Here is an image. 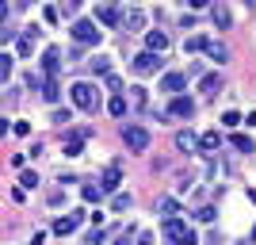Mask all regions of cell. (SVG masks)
Segmentation results:
<instances>
[{
  "label": "cell",
  "instance_id": "6da1fadb",
  "mask_svg": "<svg viewBox=\"0 0 256 245\" xmlns=\"http://www.w3.org/2000/svg\"><path fill=\"white\" fill-rule=\"evenodd\" d=\"M69 96H73L76 111H96V104H100V92L88 85V81H76V85L69 88Z\"/></svg>",
  "mask_w": 256,
  "mask_h": 245
},
{
  "label": "cell",
  "instance_id": "f546056e",
  "mask_svg": "<svg viewBox=\"0 0 256 245\" xmlns=\"http://www.w3.org/2000/svg\"><path fill=\"white\" fill-rule=\"evenodd\" d=\"M31 50H34V43H31V31H23V39L16 43V54H23V58H27Z\"/></svg>",
  "mask_w": 256,
  "mask_h": 245
},
{
  "label": "cell",
  "instance_id": "d6a6232c",
  "mask_svg": "<svg viewBox=\"0 0 256 245\" xmlns=\"http://www.w3.org/2000/svg\"><path fill=\"white\" fill-rule=\"evenodd\" d=\"M222 123H226V127H237V123H241V115H237V111H226Z\"/></svg>",
  "mask_w": 256,
  "mask_h": 245
},
{
  "label": "cell",
  "instance_id": "5bb4252c",
  "mask_svg": "<svg viewBox=\"0 0 256 245\" xmlns=\"http://www.w3.org/2000/svg\"><path fill=\"white\" fill-rule=\"evenodd\" d=\"M199 92H203V96H214V92H222V77H218V73L199 77Z\"/></svg>",
  "mask_w": 256,
  "mask_h": 245
},
{
  "label": "cell",
  "instance_id": "ffe728a7",
  "mask_svg": "<svg viewBox=\"0 0 256 245\" xmlns=\"http://www.w3.org/2000/svg\"><path fill=\"white\" fill-rule=\"evenodd\" d=\"M80 146H84V138H80V134H69V138H65V157H76V153H80Z\"/></svg>",
  "mask_w": 256,
  "mask_h": 245
},
{
  "label": "cell",
  "instance_id": "1f68e13d",
  "mask_svg": "<svg viewBox=\"0 0 256 245\" xmlns=\"http://www.w3.org/2000/svg\"><path fill=\"white\" fill-rule=\"evenodd\" d=\"M54 123H58V127H69V107H65V111L58 107V111H54Z\"/></svg>",
  "mask_w": 256,
  "mask_h": 245
},
{
  "label": "cell",
  "instance_id": "44dd1931",
  "mask_svg": "<svg viewBox=\"0 0 256 245\" xmlns=\"http://www.w3.org/2000/svg\"><path fill=\"white\" fill-rule=\"evenodd\" d=\"M88 69H92V73H100V77H111V58H104V54H100V58H92V65H88Z\"/></svg>",
  "mask_w": 256,
  "mask_h": 245
},
{
  "label": "cell",
  "instance_id": "5b68a950",
  "mask_svg": "<svg viewBox=\"0 0 256 245\" xmlns=\"http://www.w3.org/2000/svg\"><path fill=\"white\" fill-rule=\"evenodd\" d=\"M80 218H84V214H80V211H69V214H62V218H54V234H58V237L73 234L76 226H80Z\"/></svg>",
  "mask_w": 256,
  "mask_h": 245
},
{
  "label": "cell",
  "instance_id": "30bf717a",
  "mask_svg": "<svg viewBox=\"0 0 256 245\" xmlns=\"http://www.w3.org/2000/svg\"><path fill=\"white\" fill-rule=\"evenodd\" d=\"M210 20H214V27H218V31H230V27H234V16H230V8H226V4H210Z\"/></svg>",
  "mask_w": 256,
  "mask_h": 245
},
{
  "label": "cell",
  "instance_id": "7402d4cb",
  "mask_svg": "<svg viewBox=\"0 0 256 245\" xmlns=\"http://www.w3.org/2000/svg\"><path fill=\"white\" fill-rule=\"evenodd\" d=\"M234 149H237V153H252L256 142L248 138V134H234Z\"/></svg>",
  "mask_w": 256,
  "mask_h": 245
},
{
  "label": "cell",
  "instance_id": "836d02e7",
  "mask_svg": "<svg viewBox=\"0 0 256 245\" xmlns=\"http://www.w3.org/2000/svg\"><path fill=\"white\" fill-rule=\"evenodd\" d=\"M107 88H111V92H122V81H118V77L111 73V77H107Z\"/></svg>",
  "mask_w": 256,
  "mask_h": 245
},
{
  "label": "cell",
  "instance_id": "74e56055",
  "mask_svg": "<svg viewBox=\"0 0 256 245\" xmlns=\"http://www.w3.org/2000/svg\"><path fill=\"white\" fill-rule=\"evenodd\" d=\"M138 245H153V234H142V237H138Z\"/></svg>",
  "mask_w": 256,
  "mask_h": 245
},
{
  "label": "cell",
  "instance_id": "2e32d148",
  "mask_svg": "<svg viewBox=\"0 0 256 245\" xmlns=\"http://www.w3.org/2000/svg\"><path fill=\"white\" fill-rule=\"evenodd\" d=\"M195 146H199V138H195L192 130H180V134H176V149H180V153H192Z\"/></svg>",
  "mask_w": 256,
  "mask_h": 245
},
{
  "label": "cell",
  "instance_id": "277c9868",
  "mask_svg": "<svg viewBox=\"0 0 256 245\" xmlns=\"http://www.w3.org/2000/svg\"><path fill=\"white\" fill-rule=\"evenodd\" d=\"M160 69V54H150V50H142L138 58H134V73L138 77H153Z\"/></svg>",
  "mask_w": 256,
  "mask_h": 245
},
{
  "label": "cell",
  "instance_id": "83f0119b",
  "mask_svg": "<svg viewBox=\"0 0 256 245\" xmlns=\"http://www.w3.org/2000/svg\"><path fill=\"white\" fill-rule=\"evenodd\" d=\"M157 211L164 214V218H176V211H180V207H176V199H160V203H157Z\"/></svg>",
  "mask_w": 256,
  "mask_h": 245
},
{
  "label": "cell",
  "instance_id": "ba28073f",
  "mask_svg": "<svg viewBox=\"0 0 256 245\" xmlns=\"http://www.w3.org/2000/svg\"><path fill=\"white\" fill-rule=\"evenodd\" d=\"M96 20L107 23V27H118V23H122V12H118V4H96Z\"/></svg>",
  "mask_w": 256,
  "mask_h": 245
},
{
  "label": "cell",
  "instance_id": "3957f363",
  "mask_svg": "<svg viewBox=\"0 0 256 245\" xmlns=\"http://www.w3.org/2000/svg\"><path fill=\"white\" fill-rule=\"evenodd\" d=\"M73 39H76L80 46H96V43H100L96 20H76V23H73Z\"/></svg>",
  "mask_w": 256,
  "mask_h": 245
},
{
  "label": "cell",
  "instance_id": "9a60e30c",
  "mask_svg": "<svg viewBox=\"0 0 256 245\" xmlns=\"http://www.w3.org/2000/svg\"><path fill=\"white\" fill-rule=\"evenodd\" d=\"M218 146H222V134H218V130H203V134H199V149H203V153H214Z\"/></svg>",
  "mask_w": 256,
  "mask_h": 245
},
{
  "label": "cell",
  "instance_id": "f1b7e54d",
  "mask_svg": "<svg viewBox=\"0 0 256 245\" xmlns=\"http://www.w3.org/2000/svg\"><path fill=\"white\" fill-rule=\"evenodd\" d=\"M126 207H130V195L126 192H115V195H111V211H126Z\"/></svg>",
  "mask_w": 256,
  "mask_h": 245
},
{
  "label": "cell",
  "instance_id": "4316f807",
  "mask_svg": "<svg viewBox=\"0 0 256 245\" xmlns=\"http://www.w3.org/2000/svg\"><path fill=\"white\" fill-rule=\"evenodd\" d=\"M130 104H134V107H146V104H150V92H146V88H130Z\"/></svg>",
  "mask_w": 256,
  "mask_h": 245
},
{
  "label": "cell",
  "instance_id": "7a4b0ae2",
  "mask_svg": "<svg viewBox=\"0 0 256 245\" xmlns=\"http://www.w3.org/2000/svg\"><path fill=\"white\" fill-rule=\"evenodd\" d=\"M122 142H126V149H134V153H146V149H150V130L146 127H122Z\"/></svg>",
  "mask_w": 256,
  "mask_h": 245
},
{
  "label": "cell",
  "instance_id": "4dcf8cb0",
  "mask_svg": "<svg viewBox=\"0 0 256 245\" xmlns=\"http://www.w3.org/2000/svg\"><path fill=\"white\" fill-rule=\"evenodd\" d=\"M100 195H104V188H100V184H84V199H88V203H100Z\"/></svg>",
  "mask_w": 256,
  "mask_h": 245
},
{
  "label": "cell",
  "instance_id": "52a82bcc",
  "mask_svg": "<svg viewBox=\"0 0 256 245\" xmlns=\"http://www.w3.org/2000/svg\"><path fill=\"white\" fill-rule=\"evenodd\" d=\"M164 234H168V241H176V245H180L184 237L192 234V226L184 222V218H164Z\"/></svg>",
  "mask_w": 256,
  "mask_h": 245
},
{
  "label": "cell",
  "instance_id": "8d00e7d4",
  "mask_svg": "<svg viewBox=\"0 0 256 245\" xmlns=\"http://www.w3.org/2000/svg\"><path fill=\"white\" fill-rule=\"evenodd\" d=\"M115 245H130V230H126V234H118V237H115Z\"/></svg>",
  "mask_w": 256,
  "mask_h": 245
},
{
  "label": "cell",
  "instance_id": "4fadbf2b",
  "mask_svg": "<svg viewBox=\"0 0 256 245\" xmlns=\"http://www.w3.org/2000/svg\"><path fill=\"white\" fill-rule=\"evenodd\" d=\"M146 50H150V54H164V50H168V35H164V31H150V35H146Z\"/></svg>",
  "mask_w": 256,
  "mask_h": 245
},
{
  "label": "cell",
  "instance_id": "d6986e66",
  "mask_svg": "<svg viewBox=\"0 0 256 245\" xmlns=\"http://www.w3.org/2000/svg\"><path fill=\"white\" fill-rule=\"evenodd\" d=\"M122 27H126V31H142V27H146V16H142V12H126V16H122Z\"/></svg>",
  "mask_w": 256,
  "mask_h": 245
},
{
  "label": "cell",
  "instance_id": "603a6c76",
  "mask_svg": "<svg viewBox=\"0 0 256 245\" xmlns=\"http://www.w3.org/2000/svg\"><path fill=\"white\" fill-rule=\"evenodd\" d=\"M107 111H111L115 119H122V115H126V100H122V96H111V100H107Z\"/></svg>",
  "mask_w": 256,
  "mask_h": 245
},
{
  "label": "cell",
  "instance_id": "e575fe53",
  "mask_svg": "<svg viewBox=\"0 0 256 245\" xmlns=\"http://www.w3.org/2000/svg\"><path fill=\"white\" fill-rule=\"evenodd\" d=\"M199 222H214V207H203V211H199Z\"/></svg>",
  "mask_w": 256,
  "mask_h": 245
},
{
  "label": "cell",
  "instance_id": "cb8c5ba5",
  "mask_svg": "<svg viewBox=\"0 0 256 245\" xmlns=\"http://www.w3.org/2000/svg\"><path fill=\"white\" fill-rule=\"evenodd\" d=\"M12 69H16V58H12V54H0V81H8Z\"/></svg>",
  "mask_w": 256,
  "mask_h": 245
},
{
  "label": "cell",
  "instance_id": "7c38bea8",
  "mask_svg": "<svg viewBox=\"0 0 256 245\" xmlns=\"http://www.w3.org/2000/svg\"><path fill=\"white\" fill-rule=\"evenodd\" d=\"M42 69H46V77H58V69H62V50L58 46H50L42 54Z\"/></svg>",
  "mask_w": 256,
  "mask_h": 245
},
{
  "label": "cell",
  "instance_id": "8992f818",
  "mask_svg": "<svg viewBox=\"0 0 256 245\" xmlns=\"http://www.w3.org/2000/svg\"><path fill=\"white\" fill-rule=\"evenodd\" d=\"M118 184H122V165L115 161V165H107V169H104V176H100V188H104V192H115Z\"/></svg>",
  "mask_w": 256,
  "mask_h": 245
},
{
  "label": "cell",
  "instance_id": "d4e9b609",
  "mask_svg": "<svg viewBox=\"0 0 256 245\" xmlns=\"http://www.w3.org/2000/svg\"><path fill=\"white\" fill-rule=\"evenodd\" d=\"M206 54H210L214 62H230V50H226L222 43H210V46H206Z\"/></svg>",
  "mask_w": 256,
  "mask_h": 245
},
{
  "label": "cell",
  "instance_id": "ac0fdd59",
  "mask_svg": "<svg viewBox=\"0 0 256 245\" xmlns=\"http://www.w3.org/2000/svg\"><path fill=\"white\" fill-rule=\"evenodd\" d=\"M42 100H46V104H58V100H62V88H58V81H54V77H46V85H42Z\"/></svg>",
  "mask_w": 256,
  "mask_h": 245
},
{
  "label": "cell",
  "instance_id": "484cf974",
  "mask_svg": "<svg viewBox=\"0 0 256 245\" xmlns=\"http://www.w3.org/2000/svg\"><path fill=\"white\" fill-rule=\"evenodd\" d=\"M20 188H38V172H34V169H23L20 172Z\"/></svg>",
  "mask_w": 256,
  "mask_h": 245
},
{
  "label": "cell",
  "instance_id": "9c48e42d",
  "mask_svg": "<svg viewBox=\"0 0 256 245\" xmlns=\"http://www.w3.org/2000/svg\"><path fill=\"white\" fill-rule=\"evenodd\" d=\"M168 115L192 119V115H195V100H192V96H176V100H172V107H168Z\"/></svg>",
  "mask_w": 256,
  "mask_h": 245
},
{
  "label": "cell",
  "instance_id": "d590c367",
  "mask_svg": "<svg viewBox=\"0 0 256 245\" xmlns=\"http://www.w3.org/2000/svg\"><path fill=\"white\" fill-rule=\"evenodd\" d=\"M206 4H210V0H188V8H192V12H203Z\"/></svg>",
  "mask_w": 256,
  "mask_h": 245
},
{
  "label": "cell",
  "instance_id": "f35d334b",
  "mask_svg": "<svg viewBox=\"0 0 256 245\" xmlns=\"http://www.w3.org/2000/svg\"><path fill=\"white\" fill-rule=\"evenodd\" d=\"M76 4H80V0H65V12H73V8H76Z\"/></svg>",
  "mask_w": 256,
  "mask_h": 245
},
{
  "label": "cell",
  "instance_id": "8fae6325",
  "mask_svg": "<svg viewBox=\"0 0 256 245\" xmlns=\"http://www.w3.org/2000/svg\"><path fill=\"white\" fill-rule=\"evenodd\" d=\"M160 88H164V92H172V96H176V92H184V88H188V73H164V77H160Z\"/></svg>",
  "mask_w": 256,
  "mask_h": 245
},
{
  "label": "cell",
  "instance_id": "e0dca14e",
  "mask_svg": "<svg viewBox=\"0 0 256 245\" xmlns=\"http://www.w3.org/2000/svg\"><path fill=\"white\" fill-rule=\"evenodd\" d=\"M206 46H210V39H206V35H188V39H184V50H188V54L206 50Z\"/></svg>",
  "mask_w": 256,
  "mask_h": 245
},
{
  "label": "cell",
  "instance_id": "ab89813d",
  "mask_svg": "<svg viewBox=\"0 0 256 245\" xmlns=\"http://www.w3.org/2000/svg\"><path fill=\"white\" fill-rule=\"evenodd\" d=\"M252 241H256V230H252Z\"/></svg>",
  "mask_w": 256,
  "mask_h": 245
}]
</instances>
